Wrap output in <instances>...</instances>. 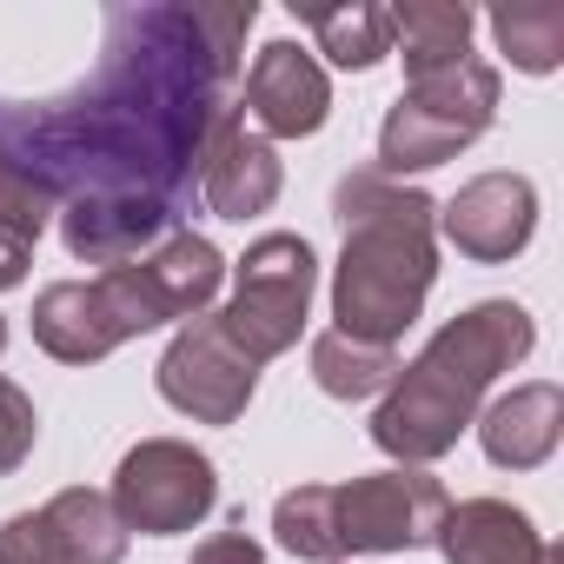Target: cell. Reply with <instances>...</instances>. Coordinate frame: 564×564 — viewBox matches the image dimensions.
Masks as SVG:
<instances>
[{
    "instance_id": "1",
    "label": "cell",
    "mask_w": 564,
    "mask_h": 564,
    "mask_svg": "<svg viewBox=\"0 0 564 564\" xmlns=\"http://www.w3.org/2000/svg\"><path fill=\"white\" fill-rule=\"evenodd\" d=\"M252 21L259 0L107 8L100 67L67 100H0V153L54 199L74 259L127 265L199 199V153Z\"/></svg>"
},
{
    "instance_id": "2",
    "label": "cell",
    "mask_w": 564,
    "mask_h": 564,
    "mask_svg": "<svg viewBox=\"0 0 564 564\" xmlns=\"http://www.w3.org/2000/svg\"><path fill=\"white\" fill-rule=\"evenodd\" d=\"M333 219L346 232L333 265V333L399 346L438 286V199L359 166L339 180Z\"/></svg>"
},
{
    "instance_id": "3",
    "label": "cell",
    "mask_w": 564,
    "mask_h": 564,
    "mask_svg": "<svg viewBox=\"0 0 564 564\" xmlns=\"http://www.w3.org/2000/svg\"><path fill=\"white\" fill-rule=\"evenodd\" d=\"M538 346V326L518 300H478L465 313H452L425 352L412 366H399V379L379 392V412H372V445L399 465H432L445 458L471 419L485 412V392L524 366Z\"/></svg>"
},
{
    "instance_id": "4",
    "label": "cell",
    "mask_w": 564,
    "mask_h": 564,
    "mask_svg": "<svg viewBox=\"0 0 564 564\" xmlns=\"http://www.w3.org/2000/svg\"><path fill=\"white\" fill-rule=\"evenodd\" d=\"M498 120V67L491 61H458L445 74H425V80H405V94L392 100L386 127H379V166L386 180H405V173H432L445 160H458L478 133H491Z\"/></svg>"
},
{
    "instance_id": "5",
    "label": "cell",
    "mask_w": 564,
    "mask_h": 564,
    "mask_svg": "<svg viewBox=\"0 0 564 564\" xmlns=\"http://www.w3.org/2000/svg\"><path fill=\"white\" fill-rule=\"evenodd\" d=\"M232 272V300L213 313L219 333L252 359H279V352H293L306 319H313V293H319V252L300 239V232H265L246 246Z\"/></svg>"
},
{
    "instance_id": "6",
    "label": "cell",
    "mask_w": 564,
    "mask_h": 564,
    "mask_svg": "<svg viewBox=\"0 0 564 564\" xmlns=\"http://www.w3.org/2000/svg\"><path fill=\"white\" fill-rule=\"evenodd\" d=\"M226 286V252L206 239V232H166L147 259H127V265H107L94 272V293L107 306V326L127 339L140 333H160V326H186L199 319Z\"/></svg>"
},
{
    "instance_id": "7",
    "label": "cell",
    "mask_w": 564,
    "mask_h": 564,
    "mask_svg": "<svg viewBox=\"0 0 564 564\" xmlns=\"http://www.w3.org/2000/svg\"><path fill=\"white\" fill-rule=\"evenodd\" d=\"M107 505H113L120 524L140 531V538H180V531H193V524L213 518V505H219V471H213V458H206L199 445H186V438H140V445L120 458Z\"/></svg>"
},
{
    "instance_id": "8",
    "label": "cell",
    "mask_w": 564,
    "mask_h": 564,
    "mask_svg": "<svg viewBox=\"0 0 564 564\" xmlns=\"http://www.w3.org/2000/svg\"><path fill=\"white\" fill-rule=\"evenodd\" d=\"M445 485L419 465H392V471H366L333 485V518H339V551H366V557H392V551H425L438 538L445 518Z\"/></svg>"
},
{
    "instance_id": "9",
    "label": "cell",
    "mask_w": 564,
    "mask_h": 564,
    "mask_svg": "<svg viewBox=\"0 0 564 564\" xmlns=\"http://www.w3.org/2000/svg\"><path fill=\"white\" fill-rule=\"evenodd\" d=\"M153 386H160V399H166L173 412H186L193 425H232V419H246V405H252V392H259V366L219 333L213 313H199V319H186V326L166 339V352H160V366H153Z\"/></svg>"
},
{
    "instance_id": "10",
    "label": "cell",
    "mask_w": 564,
    "mask_h": 564,
    "mask_svg": "<svg viewBox=\"0 0 564 564\" xmlns=\"http://www.w3.org/2000/svg\"><path fill=\"white\" fill-rule=\"evenodd\" d=\"M127 524L107 505V491L67 485L41 511H14L0 524V564H120L127 557Z\"/></svg>"
},
{
    "instance_id": "11",
    "label": "cell",
    "mask_w": 564,
    "mask_h": 564,
    "mask_svg": "<svg viewBox=\"0 0 564 564\" xmlns=\"http://www.w3.org/2000/svg\"><path fill=\"white\" fill-rule=\"evenodd\" d=\"M246 120L265 140H313L333 120V80L300 41H265L246 67Z\"/></svg>"
},
{
    "instance_id": "12",
    "label": "cell",
    "mask_w": 564,
    "mask_h": 564,
    "mask_svg": "<svg viewBox=\"0 0 564 564\" xmlns=\"http://www.w3.org/2000/svg\"><path fill=\"white\" fill-rule=\"evenodd\" d=\"M438 232L478 259V265H505L531 246L538 232V186L524 173H478L465 180L445 206H438Z\"/></svg>"
},
{
    "instance_id": "13",
    "label": "cell",
    "mask_w": 564,
    "mask_h": 564,
    "mask_svg": "<svg viewBox=\"0 0 564 564\" xmlns=\"http://www.w3.org/2000/svg\"><path fill=\"white\" fill-rule=\"evenodd\" d=\"M279 193H286L279 147H272L265 133H252L239 107H226L219 127H213V140H206V153H199V199H206L219 219L246 226V219L272 213Z\"/></svg>"
},
{
    "instance_id": "14",
    "label": "cell",
    "mask_w": 564,
    "mask_h": 564,
    "mask_svg": "<svg viewBox=\"0 0 564 564\" xmlns=\"http://www.w3.org/2000/svg\"><path fill=\"white\" fill-rule=\"evenodd\" d=\"M432 544H438L445 564H564V551L511 498H458V505H445Z\"/></svg>"
},
{
    "instance_id": "15",
    "label": "cell",
    "mask_w": 564,
    "mask_h": 564,
    "mask_svg": "<svg viewBox=\"0 0 564 564\" xmlns=\"http://www.w3.org/2000/svg\"><path fill=\"white\" fill-rule=\"evenodd\" d=\"M471 425H478V445L498 471H538L564 438V392L551 379H524V386L498 392Z\"/></svg>"
},
{
    "instance_id": "16",
    "label": "cell",
    "mask_w": 564,
    "mask_h": 564,
    "mask_svg": "<svg viewBox=\"0 0 564 564\" xmlns=\"http://www.w3.org/2000/svg\"><path fill=\"white\" fill-rule=\"evenodd\" d=\"M34 346L61 366H100L107 352H120V333L107 326L94 279H54L34 300Z\"/></svg>"
},
{
    "instance_id": "17",
    "label": "cell",
    "mask_w": 564,
    "mask_h": 564,
    "mask_svg": "<svg viewBox=\"0 0 564 564\" xmlns=\"http://www.w3.org/2000/svg\"><path fill=\"white\" fill-rule=\"evenodd\" d=\"M471 8H452V0H399L392 8V54L405 61V80L445 74L458 61H471Z\"/></svg>"
},
{
    "instance_id": "18",
    "label": "cell",
    "mask_w": 564,
    "mask_h": 564,
    "mask_svg": "<svg viewBox=\"0 0 564 564\" xmlns=\"http://www.w3.org/2000/svg\"><path fill=\"white\" fill-rule=\"evenodd\" d=\"M293 14L313 28L319 54L346 74H366L392 54V8H379V0H333V8H293Z\"/></svg>"
},
{
    "instance_id": "19",
    "label": "cell",
    "mask_w": 564,
    "mask_h": 564,
    "mask_svg": "<svg viewBox=\"0 0 564 564\" xmlns=\"http://www.w3.org/2000/svg\"><path fill=\"white\" fill-rule=\"evenodd\" d=\"M399 379V346H366V339H346V333H319L313 339V386L326 399H379L386 386Z\"/></svg>"
},
{
    "instance_id": "20",
    "label": "cell",
    "mask_w": 564,
    "mask_h": 564,
    "mask_svg": "<svg viewBox=\"0 0 564 564\" xmlns=\"http://www.w3.org/2000/svg\"><path fill=\"white\" fill-rule=\"evenodd\" d=\"M491 41L518 74H557V61H564V8L557 0H505V8H491Z\"/></svg>"
},
{
    "instance_id": "21",
    "label": "cell",
    "mask_w": 564,
    "mask_h": 564,
    "mask_svg": "<svg viewBox=\"0 0 564 564\" xmlns=\"http://www.w3.org/2000/svg\"><path fill=\"white\" fill-rule=\"evenodd\" d=\"M272 538L306 564H346L339 551V518H333V485H293L272 505Z\"/></svg>"
},
{
    "instance_id": "22",
    "label": "cell",
    "mask_w": 564,
    "mask_h": 564,
    "mask_svg": "<svg viewBox=\"0 0 564 564\" xmlns=\"http://www.w3.org/2000/svg\"><path fill=\"white\" fill-rule=\"evenodd\" d=\"M34 438H41V412L34 399L14 386V379H0V478L21 471L34 458Z\"/></svg>"
},
{
    "instance_id": "23",
    "label": "cell",
    "mask_w": 564,
    "mask_h": 564,
    "mask_svg": "<svg viewBox=\"0 0 564 564\" xmlns=\"http://www.w3.org/2000/svg\"><path fill=\"white\" fill-rule=\"evenodd\" d=\"M186 564H265V551H259V538H246V531H213L206 544H193Z\"/></svg>"
},
{
    "instance_id": "24",
    "label": "cell",
    "mask_w": 564,
    "mask_h": 564,
    "mask_svg": "<svg viewBox=\"0 0 564 564\" xmlns=\"http://www.w3.org/2000/svg\"><path fill=\"white\" fill-rule=\"evenodd\" d=\"M28 259H34V246L8 226V219H0V293H8V286H21V279H28Z\"/></svg>"
},
{
    "instance_id": "25",
    "label": "cell",
    "mask_w": 564,
    "mask_h": 564,
    "mask_svg": "<svg viewBox=\"0 0 564 564\" xmlns=\"http://www.w3.org/2000/svg\"><path fill=\"white\" fill-rule=\"evenodd\" d=\"M0 359H8V319H0Z\"/></svg>"
}]
</instances>
